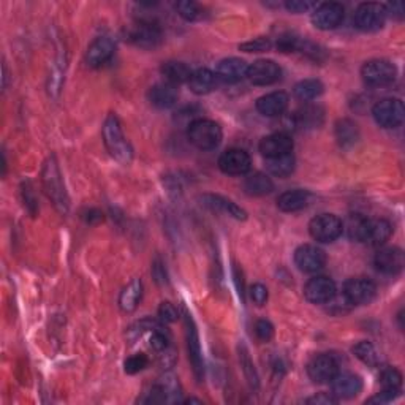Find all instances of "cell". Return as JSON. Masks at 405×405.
<instances>
[{
	"instance_id": "cell-11",
	"label": "cell",
	"mask_w": 405,
	"mask_h": 405,
	"mask_svg": "<svg viewBox=\"0 0 405 405\" xmlns=\"http://www.w3.org/2000/svg\"><path fill=\"white\" fill-rule=\"evenodd\" d=\"M345 16V10L341 4L327 2L317 5V8L312 11L310 21L320 30H333L337 25H341Z\"/></svg>"
},
{
	"instance_id": "cell-42",
	"label": "cell",
	"mask_w": 405,
	"mask_h": 405,
	"mask_svg": "<svg viewBox=\"0 0 405 405\" xmlns=\"http://www.w3.org/2000/svg\"><path fill=\"white\" fill-rule=\"evenodd\" d=\"M148 364H149V358L146 356L144 353H136V355H131L130 358H127V361H125L124 364V368H125V372L127 374H138V372H141L144 370L146 368H148Z\"/></svg>"
},
{
	"instance_id": "cell-34",
	"label": "cell",
	"mask_w": 405,
	"mask_h": 405,
	"mask_svg": "<svg viewBox=\"0 0 405 405\" xmlns=\"http://www.w3.org/2000/svg\"><path fill=\"white\" fill-rule=\"evenodd\" d=\"M324 90V86L320 79H303L295 86V97L301 102H312L320 97Z\"/></svg>"
},
{
	"instance_id": "cell-7",
	"label": "cell",
	"mask_w": 405,
	"mask_h": 405,
	"mask_svg": "<svg viewBox=\"0 0 405 405\" xmlns=\"http://www.w3.org/2000/svg\"><path fill=\"white\" fill-rule=\"evenodd\" d=\"M125 37H127L131 45L138 46L143 49H154L162 43V30L157 24H152L149 21H138L131 24L130 28L125 30Z\"/></svg>"
},
{
	"instance_id": "cell-52",
	"label": "cell",
	"mask_w": 405,
	"mask_h": 405,
	"mask_svg": "<svg viewBox=\"0 0 405 405\" xmlns=\"http://www.w3.org/2000/svg\"><path fill=\"white\" fill-rule=\"evenodd\" d=\"M385 8H387V15H391L396 19L404 18V4L402 2H394V4L385 5Z\"/></svg>"
},
{
	"instance_id": "cell-38",
	"label": "cell",
	"mask_w": 405,
	"mask_h": 405,
	"mask_svg": "<svg viewBox=\"0 0 405 405\" xmlns=\"http://www.w3.org/2000/svg\"><path fill=\"white\" fill-rule=\"evenodd\" d=\"M353 355L358 358V360L363 361L364 364H368V366H377L378 364V355H377V350L374 345L368 341H363V342H358L353 348Z\"/></svg>"
},
{
	"instance_id": "cell-29",
	"label": "cell",
	"mask_w": 405,
	"mask_h": 405,
	"mask_svg": "<svg viewBox=\"0 0 405 405\" xmlns=\"http://www.w3.org/2000/svg\"><path fill=\"white\" fill-rule=\"evenodd\" d=\"M334 135L341 148L350 149L358 143L360 139V129L358 125L350 121V119H339L334 127Z\"/></svg>"
},
{
	"instance_id": "cell-3",
	"label": "cell",
	"mask_w": 405,
	"mask_h": 405,
	"mask_svg": "<svg viewBox=\"0 0 405 405\" xmlns=\"http://www.w3.org/2000/svg\"><path fill=\"white\" fill-rule=\"evenodd\" d=\"M189 141L201 151L216 149L222 141L221 125L209 119H196L187 129Z\"/></svg>"
},
{
	"instance_id": "cell-2",
	"label": "cell",
	"mask_w": 405,
	"mask_h": 405,
	"mask_svg": "<svg viewBox=\"0 0 405 405\" xmlns=\"http://www.w3.org/2000/svg\"><path fill=\"white\" fill-rule=\"evenodd\" d=\"M42 181H43L46 195H48L52 204L56 206V209L59 212H62V214H67L70 201H69L67 192H65L61 170H59L54 157H51L46 160L43 171H42Z\"/></svg>"
},
{
	"instance_id": "cell-12",
	"label": "cell",
	"mask_w": 405,
	"mask_h": 405,
	"mask_svg": "<svg viewBox=\"0 0 405 405\" xmlns=\"http://www.w3.org/2000/svg\"><path fill=\"white\" fill-rule=\"evenodd\" d=\"M304 296L312 304H328L336 298V283L333 278L317 276L305 283Z\"/></svg>"
},
{
	"instance_id": "cell-36",
	"label": "cell",
	"mask_w": 405,
	"mask_h": 405,
	"mask_svg": "<svg viewBox=\"0 0 405 405\" xmlns=\"http://www.w3.org/2000/svg\"><path fill=\"white\" fill-rule=\"evenodd\" d=\"M368 221H369V218L363 217L361 214H351L347 218V223L344 225V230L347 231V236L351 239V241L364 242Z\"/></svg>"
},
{
	"instance_id": "cell-21",
	"label": "cell",
	"mask_w": 405,
	"mask_h": 405,
	"mask_svg": "<svg viewBox=\"0 0 405 405\" xmlns=\"http://www.w3.org/2000/svg\"><path fill=\"white\" fill-rule=\"evenodd\" d=\"M288 102L290 98L282 90L277 92H271V94H266L260 97L257 100V110L260 115L266 116V117H277L282 116L285 111L288 108Z\"/></svg>"
},
{
	"instance_id": "cell-49",
	"label": "cell",
	"mask_w": 405,
	"mask_h": 405,
	"mask_svg": "<svg viewBox=\"0 0 405 405\" xmlns=\"http://www.w3.org/2000/svg\"><path fill=\"white\" fill-rule=\"evenodd\" d=\"M337 402H339V399L333 393L331 394L329 393H318L314 397L307 399V404H312V405H333Z\"/></svg>"
},
{
	"instance_id": "cell-46",
	"label": "cell",
	"mask_w": 405,
	"mask_h": 405,
	"mask_svg": "<svg viewBox=\"0 0 405 405\" xmlns=\"http://www.w3.org/2000/svg\"><path fill=\"white\" fill-rule=\"evenodd\" d=\"M158 317H160V322L165 324L175 323L179 318V312L171 303H162L160 307H158Z\"/></svg>"
},
{
	"instance_id": "cell-54",
	"label": "cell",
	"mask_w": 405,
	"mask_h": 405,
	"mask_svg": "<svg viewBox=\"0 0 405 405\" xmlns=\"http://www.w3.org/2000/svg\"><path fill=\"white\" fill-rule=\"evenodd\" d=\"M185 404H203L201 399H195V397H189V399L184 401Z\"/></svg>"
},
{
	"instance_id": "cell-40",
	"label": "cell",
	"mask_w": 405,
	"mask_h": 405,
	"mask_svg": "<svg viewBox=\"0 0 405 405\" xmlns=\"http://www.w3.org/2000/svg\"><path fill=\"white\" fill-rule=\"evenodd\" d=\"M303 37L295 34H283L277 40V49L281 52H300Z\"/></svg>"
},
{
	"instance_id": "cell-51",
	"label": "cell",
	"mask_w": 405,
	"mask_h": 405,
	"mask_svg": "<svg viewBox=\"0 0 405 405\" xmlns=\"http://www.w3.org/2000/svg\"><path fill=\"white\" fill-rule=\"evenodd\" d=\"M152 276H154L155 282L165 285L168 282V276H167V271H165V266L162 264L160 260H157L154 263V266H152Z\"/></svg>"
},
{
	"instance_id": "cell-8",
	"label": "cell",
	"mask_w": 405,
	"mask_h": 405,
	"mask_svg": "<svg viewBox=\"0 0 405 405\" xmlns=\"http://www.w3.org/2000/svg\"><path fill=\"white\" fill-rule=\"evenodd\" d=\"M387 18V8L383 4L366 2L358 6L355 13V24L363 32H377L383 29Z\"/></svg>"
},
{
	"instance_id": "cell-48",
	"label": "cell",
	"mask_w": 405,
	"mask_h": 405,
	"mask_svg": "<svg viewBox=\"0 0 405 405\" xmlns=\"http://www.w3.org/2000/svg\"><path fill=\"white\" fill-rule=\"evenodd\" d=\"M249 295H250V300L254 301L257 305H264L268 301V288L264 287L263 283H254L249 290Z\"/></svg>"
},
{
	"instance_id": "cell-17",
	"label": "cell",
	"mask_w": 405,
	"mask_h": 405,
	"mask_svg": "<svg viewBox=\"0 0 405 405\" xmlns=\"http://www.w3.org/2000/svg\"><path fill=\"white\" fill-rule=\"evenodd\" d=\"M116 51L115 40L110 37H98L89 45L88 51H86V64L89 67H102L110 61Z\"/></svg>"
},
{
	"instance_id": "cell-31",
	"label": "cell",
	"mask_w": 405,
	"mask_h": 405,
	"mask_svg": "<svg viewBox=\"0 0 405 405\" xmlns=\"http://www.w3.org/2000/svg\"><path fill=\"white\" fill-rule=\"evenodd\" d=\"M162 76L165 78V81L176 86V84H182V83H189V79L192 76L190 67L187 64L179 62V61H168L162 65Z\"/></svg>"
},
{
	"instance_id": "cell-23",
	"label": "cell",
	"mask_w": 405,
	"mask_h": 405,
	"mask_svg": "<svg viewBox=\"0 0 405 405\" xmlns=\"http://www.w3.org/2000/svg\"><path fill=\"white\" fill-rule=\"evenodd\" d=\"M247 70L249 65L245 64L242 59L228 57L218 62L216 75L225 83H237L241 81V79L247 78Z\"/></svg>"
},
{
	"instance_id": "cell-19",
	"label": "cell",
	"mask_w": 405,
	"mask_h": 405,
	"mask_svg": "<svg viewBox=\"0 0 405 405\" xmlns=\"http://www.w3.org/2000/svg\"><path fill=\"white\" fill-rule=\"evenodd\" d=\"M258 149H260L264 158H277L291 154V151H293V139L287 134H272L262 138Z\"/></svg>"
},
{
	"instance_id": "cell-33",
	"label": "cell",
	"mask_w": 405,
	"mask_h": 405,
	"mask_svg": "<svg viewBox=\"0 0 405 405\" xmlns=\"http://www.w3.org/2000/svg\"><path fill=\"white\" fill-rule=\"evenodd\" d=\"M244 190L250 196H263L274 190V184L264 172H254V175L245 177Z\"/></svg>"
},
{
	"instance_id": "cell-25",
	"label": "cell",
	"mask_w": 405,
	"mask_h": 405,
	"mask_svg": "<svg viewBox=\"0 0 405 405\" xmlns=\"http://www.w3.org/2000/svg\"><path fill=\"white\" fill-rule=\"evenodd\" d=\"M393 227L385 218H369L366 227V236L363 244H369L372 247H380L391 237Z\"/></svg>"
},
{
	"instance_id": "cell-16",
	"label": "cell",
	"mask_w": 405,
	"mask_h": 405,
	"mask_svg": "<svg viewBox=\"0 0 405 405\" xmlns=\"http://www.w3.org/2000/svg\"><path fill=\"white\" fill-rule=\"evenodd\" d=\"M282 70L278 64L269 59H260V61L249 65L247 78L252 84L255 86H271L281 79Z\"/></svg>"
},
{
	"instance_id": "cell-4",
	"label": "cell",
	"mask_w": 405,
	"mask_h": 405,
	"mask_svg": "<svg viewBox=\"0 0 405 405\" xmlns=\"http://www.w3.org/2000/svg\"><path fill=\"white\" fill-rule=\"evenodd\" d=\"M363 81L370 88H385L394 83L397 76V69L393 62L385 59H374L363 65L361 69Z\"/></svg>"
},
{
	"instance_id": "cell-1",
	"label": "cell",
	"mask_w": 405,
	"mask_h": 405,
	"mask_svg": "<svg viewBox=\"0 0 405 405\" xmlns=\"http://www.w3.org/2000/svg\"><path fill=\"white\" fill-rule=\"evenodd\" d=\"M103 143L106 149L115 157L117 162L129 165L134 158V149H131L127 138L124 136L121 122L116 115H110L103 124Z\"/></svg>"
},
{
	"instance_id": "cell-43",
	"label": "cell",
	"mask_w": 405,
	"mask_h": 405,
	"mask_svg": "<svg viewBox=\"0 0 405 405\" xmlns=\"http://www.w3.org/2000/svg\"><path fill=\"white\" fill-rule=\"evenodd\" d=\"M149 345H151L152 350L157 351V353H163V351L168 350L170 339L160 328L157 327V328H154V331H152V336L149 339Z\"/></svg>"
},
{
	"instance_id": "cell-39",
	"label": "cell",
	"mask_w": 405,
	"mask_h": 405,
	"mask_svg": "<svg viewBox=\"0 0 405 405\" xmlns=\"http://www.w3.org/2000/svg\"><path fill=\"white\" fill-rule=\"evenodd\" d=\"M380 383L383 389L388 391H401L402 387V374L394 368H385L380 372Z\"/></svg>"
},
{
	"instance_id": "cell-14",
	"label": "cell",
	"mask_w": 405,
	"mask_h": 405,
	"mask_svg": "<svg viewBox=\"0 0 405 405\" xmlns=\"http://www.w3.org/2000/svg\"><path fill=\"white\" fill-rule=\"evenodd\" d=\"M337 374L339 364L331 355H318L307 364V375L314 383H331Z\"/></svg>"
},
{
	"instance_id": "cell-35",
	"label": "cell",
	"mask_w": 405,
	"mask_h": 405,
	"mask_svg": "<svg viewBox=\"0 0 405 405\" xmlns=\"http://www.w3.org/2000/svg\"><path fill=\"white\" fill-rule=\"evenodd\" d=\"M295 155L287 154L277 158H266V168L277 177H287L295 171Z\"/></svg>"
},
{
	"instance_id": "cell-53",
	"label": "cell",
	"mask_w": 405,
	"mask_h": 405,
	"mask_svg": "<svg viewBox=\"0 0 405 405\" xmlns=\"http://www.w3.org/2000/svg\"><path fill=\"white\" fill-rule=\"evenodd\" d=\"M84 221L88 223H98L103 221V214L98 209H89L88 212H86Z\"/></svg>"
},
{
	"instance_id": "cell-20",
	"label": "cell",
	"mask_w": 405,
	"mask_h": 405,
	"mask_svg": "<svg viewBox=\"0 0 405 405\" xmlns=\"http://www.w3.org/2000/svg\"><path fill=\"white\" fill-rule=\"evenodd\" d=\"M331 388L337 399H351L361 393L363 380L355 374H337L331 380Z\"/></svg>"
},
{
	"instance_id": "cell-44",
	"label": "cell",
	"mask_w": 405,
	"mask_h": 405,
	"mask_svg": "<svg viewBox=\"0 0 405 405\" xmlns=\"http://www.w3.org/2000/svg\"><path fill=\"white\" fill-rule=\"evenodd\" d=\"M241 366H242V369L245 372V377H247V380L252 387H258V377H257V372L254 369L255 366L252 364L247 350H245L244 347H242V353H241Z\"/></svg>"
},
{
	"instance_id": "cell-10",
	"label": "cell",
	"mask_w": 405,
	"mask_h": 405,
	"mask_svg": "<svg viewBox=\"0 0 405 405\" xmlns=\"http://www.w3.org/2000/svg\"><path fill=\"white\" fill-rule=\"evenodd\" d=\"M377 295L375 283L364 277L348 278L344 285V298L351 305H363L374 301Z\"/></svg>"
},
{
	"instance_id": "cell-27",
	"label": "cell",
	"mask_w": 405,
	"mask_h": 405,
	"mask_svg": "<svg viewBox=\"0 0 405 405\" xmlns=\"http://www.w3.org/2000/svg\"><path fill=\"white\" fill-rule=\"evenodd\" d=\"M312 200L310 192L295 189L287 190L277 198V208L283 212H298L304 208H307Z\"/></svg>"
},
{
	"instance_id": "cell-15",
	"label": "cell",
	"mask_w": 405,
	"mask_h": 405,
	"mask_svg": "<svg viewBox=\"0 0 405 405\" xmlns=\"http://www.w3.org/2000/svg\"><path fill=\"white\" fill-rule=\"evenodd\" d=\"M252 167L250 155L242 149H228L218 158V168L230 176L247 175Z\"/></svg>"
},
{
	"instance_id": "cell-9",
	"label": "cell",
	"mask_w": 405,
	"mask_h": 405,
	"mask_svg": "<svg viewBox=\"0 0 405 405\" xmlns=\"http://www.w3.org/2000/svg\"><path fill=\"white\" fill-rule=\"evenodd\" d=\"M184 323H185V337H187V350H189V360L194 368V374L198 382H203L204 378V361H203V351L200 344V336L195 327V322L189 312L184 314Z\"/></svg>"
},
{
	"instance_id": "cell-45",
	"label": "cell",
	"mask_w": 405,
	"mask_h": 405,
	"mask_svg": "<svg viewBox=\"0 0 405 405\" xmlns=\"http://www.w3.org/2000/svg\"><path fill=\"white\" fill-rule=\"evenodd\" d=\"M285 8L291 13H309L317 8V2H310V0H288V2H285Z\"/></svg>"
},
{
	"instance_id": "cell-6",
	"label": "cell",
	"mask_w": 405,
	"mask_h": 405,
	"mask_svg": "<svg viewBox=\"0 0 405 405\" xmlns=\"http://www.w3.org/2000/svg\"><path fill=\"white\" fill-rule=\"evenodd\" d=\"M372 116L383 129H397L405 119V108L399 98H383L372 108Z\"/></svg>"
},
{
	"instance_id": "cell-22",
	"label": "cell",
	"mask_w": 405,
	"mask_h": 405,
	"mask_svg": "<svg viewBox=\"0 0 405 405\" xmlns=\"http://www.w3.org/2000/svg\"><path fill=\"white\" fill-rule=\"evenodd\" d=\"M200 201L206 208H209L214 212H222V214L233 217L236 221H245L247 218V212H245L242 208H239L236 203L231 200H227L221 195H212V194H206L200 196Z\"/></svg>"
},
{
	"instance_id": "cell-13",
	"label": "cell",
	"mask_w": 405,
	"mask_h": 405,
	"mask_svg": "<svg viewBox=\"0 0 405 405\" xmlns=\"http://www.w3.org/2000/svg\"><path fill=\"white\" fill-rule=\"evenodd\" d=\"M295 263L298 269L312 274V272H318L324 268L327 254L320 247H317V245L304 244L295 252Z\"/></svg>"
},
{
	"instance_id": "cell-5",
	"label": "cell",
	"mask_w": 405,
	"mask_h": 405,
	"mask_svg": "<svg viewBox=\"0 0 405 405\" xmlns=\"http://www.w3.org/2000/svg\"><path fill=\"white\" fill-rule=\"evenodd\" d=\"M344 223L334 214H320L314 217L309 223V233L312 239L322 244L334 242L342 235Z\"/></svg>"
},
{
	"instance_id": "cell-28",
	"label": "cell",
	"mask_w": 405,
	"mask_h": 405,
	"mask_svg": "<svg viewBox=\"0 0 405 405\" xmlns=\"http://www.w3.org/2000/svg\"><path fill=\"white\" fill-rule=\"evenodd\" d=\"M218 86V76L209 69H200L192 73L189 79V88L196 95H206L214 92Z\"/></svg>"
},
{
	"instance_id": "cell-26",
	"label": "cell",
	"mask_w": 405,
	"mask_h": 405,
	"mask_svg": "<svg viewBox=\"0 0 405 405\" xmlns=\"http://www.w3.org/2000/svg\"><path fill=\"white\" fill-rule=\"evenodd\" d=\"M323 117L324 111L320 106L305 105L291 116V124H293V127L300 129H317L323 124Z\"/></svg>"
},
{
	"instance_id": "cell-50",
	"label": "cell",
	"mask_w": 405,
	"mask_h": 405,
	"mask_svg": "<svg viewBox=\"0 0 405 405\" xmlns=\"http://www.w3.org/2000/svg\"><path fill=\"white\" fill-rule=\"evenodd\" d=\"M399 394V391H388V389H383L382 393H378L377 396L370 397L368 401V404H388L394 399V397Z\"/></svg>"
},
{
	"instance_id": "cell-32",
	"label": "cell",
	"mask_w": 405,
	"mask_h": 405,
	"mask_svg": "<svg viewBox=\"0 0 405 405\" xmlns=\"http://www.w3.org/2000/svg\"><path fill=\"white\" fill-rule=\"evenodd\" d=\"M155 388L160 394L162 402H179L181 401V385L175 374H165L160 380L155 383Z\"/></svg>"
},
{
	"instance_id": "cell-37",
	"label": "cell",
	"mask_w": 405,
	"mask_h": 405,
	"mask_svg": "<svg viewBox=\"0 0 405 405\" xmlns=\"http://www.w3.org/2000/svg\"><path fill=\"white\" fill-rule=\"evenodd\" d=\"M176 10L179 13V16L184 18L185 21H189V23L201 21V19H204L206 16L203 6L196 2H192V0H182V2H177Z\"/></svg>"
},
{
	"instance_id": "cell-18",
	"label": "cell",
	"mask_w": 405,
	"mask_h": 405,
	"mask_svg": "<svg viewBox=\"0 0 405 405\" xmlns=\"http://www.w3.org/2000/svg\"><path fill=\"white\" fill-rule=\"evenodd\" d=\"M374 264L377 271L383 272V274L388 276L399 274L405 266L404 252L397 247H387L378 250L374 258Z\"/></svg>"
},
{
	"instance_id": "cell-47",
	"label": "cell",
	"mask_w": 405,
	"mask_h": 405,
	"mask_svg": "<svg viewBox=\"0 0 405 405\" xmlns=\"http://www.w3.org/2000/svg\"><path fill=\"white\" fill-rule=\"evenodd\" d=\"M255 334L262 342H269L274 337V327L268 320H258L255 323Z\"/></svg>"
},
{
	"instance_id": "cell-30",
	"label": "cell",
	"mask_w": 405,
	"mask_h": 405,
	"mask_svg": "<svg viewBox=\"0 0 405 405\" xmlns=\"http://www.w3.org/2000/svg\"><path fill=\"white\" fill-rule=\"evenodd\" d=\"M141 296H143V283L139 278H134L130 283H127V287H125L121 291V296H119V307L122 309V312H130L136 310L139 301H141Z\"/></svg>"
},
{
	"instance_id": "cell-41",
	"label": "cell",
	"mask_w": 405,
	"mask_h": 405,
	"mask_svg": "<svg viewBox=\"0 0 405 405\" xmlns=\"http://www.w3.org/2000/svg\"><path fill=\"white\" fill-rule=\"evenodd\" d=\"M272 48V42L268 37H258L239 45V49L244 52H266Z\"/></svg>"
},
{
	"instance_id": "cell-24",
	"label": "cell",
	"mask_w": 405,
	"mask_h": 405,
	"mask_svg": "<svg viewBox=\"0 0 405 405\" xmlns=\"http://www.w3.org/2000/svg\"><path fill=\"white\" fill-rule=\"evenodd\" d=\"M148 97H149L151 105H154L155 108L168 110L177 103L179 92L176 89V86L165 81V83H158L155 86H152Z\"/></svg>"
}]
</instances>
